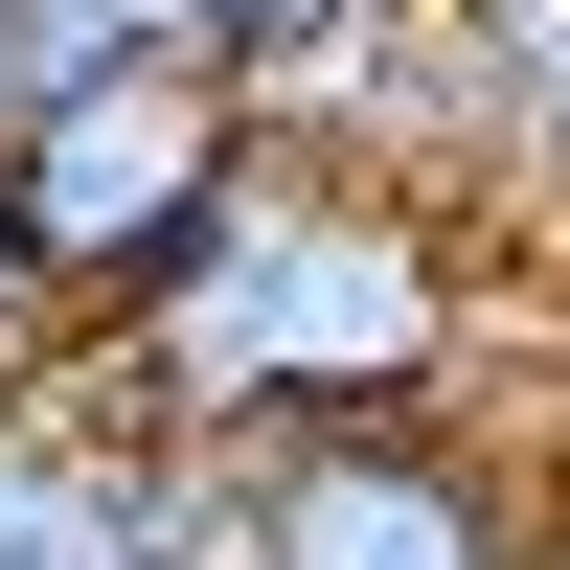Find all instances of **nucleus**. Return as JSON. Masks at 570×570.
I'll list each match as a JSON object with an SVG mask.
<instances>
[{
  "label": "nucleus",
  "instance_id": "f257e3e1",
  "mask_svg": "<svg viewBox=\"0 0 570 570\" xmlns=\"http://www.w3.org/2000/svg\"><path fill=\"white\" fill-rule=\"evenodd\" d=\"M502 343H525V252H480L456 206L320 160V137H252V183L206 206V252L115 343H69V389H115L183 456H252V434H320V411L502 389Z\"/></svg>",
  "mask_w": 570,
  "mask_h": 570
},
{
  "label": "nucleus",
  "instance_id": "f03ea898",
  "mask_svg": "<svg viewBox=\"0 0 570 570\" xmlns=\"http://www.w3.org/2000/svg\"><path fill=\"white\" fill-rule=\"evenodd\" d=\"M252 115L411 183V206H456L480 252H548L570 228V0H365V23L274 46Z\"/></svg>",
  "mask_w": 570,
  "mask_h": 570
},
{
  "label": "nucleus",
  "instance_id": "7ed1b4c3",
  "mask_svg": "<svg viewBox=\"0 0 570 570\" xmlns=\"http://www.w3.org/2000/svg\"><path fill=\"white\" fill-rule=\"evenodd\" d=\"M228 570H548V411L434 389V411H320V434L206 456Z\"/></svg>",
  "mask_w": 570,
  "mask_h": 570
},
{
  "label": "nucleus",
  "instance_id": "20e7f679",
  "mask_svg": "<svg viewBox=\"0 0 570 570\" xmlns=\"http://www.w3.org/2000/svg\"><path fill=\"white\" fill-rule=\"evenodd\" d=\"M252 137H274V115H252L228 46H183V69H91V91H46V115L0 137V206H23L69 343H115V320L206 252V206L252 183Z\"/></svg>",
  "mask_w": 570,
  "mask_h": 570
},
{
  "label": "nucleus",
  "instance_id": "39448f33",
  "mask_svg": "<svg viewBox=\"0 0 570 570\" xmlns=\"http://www.w3.org/2000/svg\"><path fill=\"white\" fill-rule=\"evenodd\" d=\"M0 570H228V480L183 434H137L115 389L0 411Z\"/></svg>",
  "mask_w": 570,
  "mask_h": 570
},
{
  "label": "nucleus",
  "instance_id": "423d86ee",
  "mask_svg": "<svg viewBox=\"0 0 570 570\" xmlns=\"http://www.w3.org/2000/svg\"><path fill=\"white\" fill-rule=\"evenodd\" d=\"M206 46V0H0V91H91V69H183Z\"/></svg>",
  "mask_w": 570,
  "mask_h": 570
},
{
  "label": "nucleus",
  "instance_id": "0eeeda50",
  "mask_svg": "<svg viewBox=\"0 0 570 570\" xmlns=\"http://www.w3.org/2000/svg\"><path fill=\"white\" fill-rule=\"evenodd\" d=\"M23 389H69V297H46L23 206H0V411H23Z\"/></svg>",
  "mask_w": 570,
  "mask_h": 570
},
{
  "label": "nucleus",
  "instance_id": "6e6552de",
  "mask_svg": "<svg viewBox=\"0 0 570 570\" xmlns=\"http://www.w3.org/2000/svg\"><path fill=\"white\" fill-rule=\"evenodd\" d=\"M320 23H365V0H206V46H228V69H274V46H320Z\"/></svg>",
  "mask_w": 570,
  "mask_h": 570
},
{
  "label": "nucleus",
  "instance_id": "1a4fd4ad",
  "mask_svg": "<svg viewBox=\"0 0 570 570\" xmlns=\"http://www.w3.org/2000/svg\"><path fill=\"white\" fill-rule=\"evenodd\" d=\"M548 570H570V411H548Z\"/></svg>",
  "mask_w": 570,
  "mask_h": 570
}]
</instances>
